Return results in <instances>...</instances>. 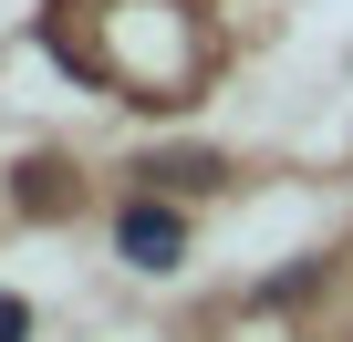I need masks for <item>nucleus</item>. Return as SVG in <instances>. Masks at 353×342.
Returning <instances> with one entry per match:
<instances>
[{"label":"nucleus","mask_w":353,"mask_h":342,"mask_svg":"<svg viewBox=\"0 0 353 342\" xmlns=\"http://www.w3.org/2000/svg\"><path fill=\"white\" fill-rule=\"evenodd\" d=\"M114 259H125V270H145V280H156V270H176V259H188V218L156 208V187H145V197H125V208H114Z\"/></svg>","instance_id":"1"},{"label":"nucleus","mask_w":353,"mask_h":342,"mask_svg":"<svg viewBox=\"0 0 353 342\" xmlns=\"http://www.w3.org/2000/svg\"><path fill=\"white\" fill-rule=\"evenodd\" d=\"M145 187H188V197H208V187H229V166H219L208 145H176V156H145Z\"/></svg>","instance_id":"2"},{"label":"nucleus","mask_w":353,"mask_h":342,"mask_svg":"<svg viewBox=\"0 0 353 342\" xmlns=\"http://www.w3.org/2000/svg\"><path fill=\"white\" fill-rule=\"evenodd\" d=\"M0 342H32V301L21 290H0Z\"/></svg>","instance_id":"3"}]
</instances>
